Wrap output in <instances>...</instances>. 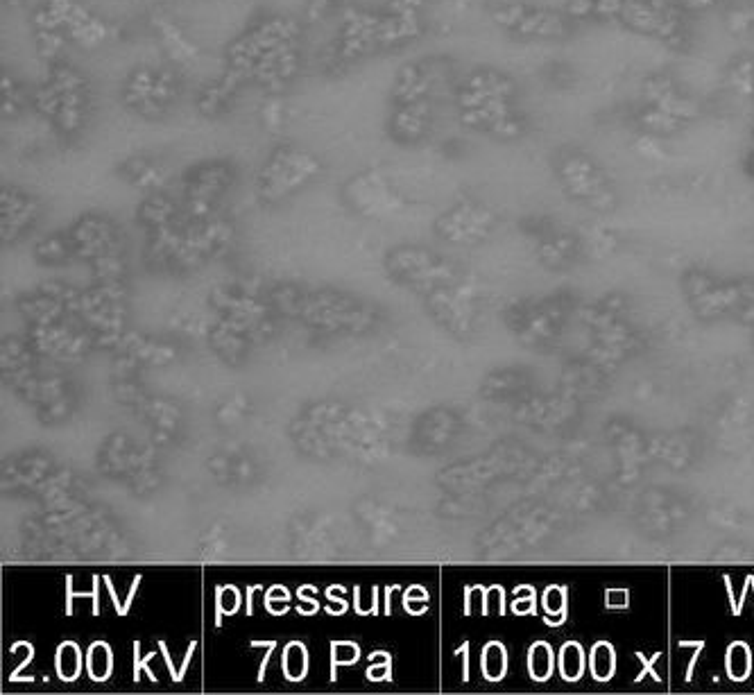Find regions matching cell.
<instances>
[{
    "label": "cell",
    "instance_id": "6da1fadb",
    "mask_svg": "<svg viewBox=\"0 0 754 695\" xmlns=\"http://www.w3.org/2000/svg\"><path fill=\"white\" fill-rule=\"evenodd\" d=\"M299 39H302V25L293 16H265L229 41L222 53V71L241 84H247L252 80L254 64L263 55L288 44H297Z\"/></svg>",
    "mask_w": 754,
    "mask_h": 695
},
{
    "label": "cell",
    "instance_id": "7a4b0ae2",
    "mask_svg": "<svg viewBox=\"0 0 754 695\" xmlns=\"http://www.w3.org/2000/svg\"><path fill=\"white\" fill-rule=\"evenodd\" d=\"M46 71L59 89V96H62L59 111L53 120L55 132L64 141L80 139L91 114V91L87 77H84L80 68L68 62L66 57L46 66Z\"/></svg>",
    "mask_w": 754,
    "mask_h": 695
},
{
    "label": "cell",
    "instance_id": "3957f363",
    "mask_svg": "<svg viewBox=\"0 0 754 695\" xmlns=\"http://www.w3.org/2000/svg\"><path fill=\"white\" fill-rule=\"evenodd\" d=\"M381 53L379 48V10L351 7L340 21L336 41L331 46V66L349 68L361 59Z\"/></svg>",
    "mask_w": 754,
    "mask_h": 695
},
{
    "label": "cell",
    "instance_id": "277c9868",
    "mask_svg": "<svg viewBox=\"0 0 754 695\" xmlns=\"http://www.w3.org/2000/svg\"><path fill=\"white\" fill-rule=\"evenodd\" d=\"M44 5L75 46L93 50L111 37V25L82 0H44Z\"/></svg>",
    "mask_w": 754,
    "mask_h": 695
},
{
    "label": "cell",
    "instance_id": "5b68a950",
    "mask_svg": "<svg viewBox=\"0 0 754 695\" xmlns=\"http://www.w3.org/2000/svg\"><path fill=\"white\" fill-rule=\"evenodd\" d=\"M320 173V161L311 152L293 143H281L270 152L261 168V184L265 191H286L308 182Z\"/></svg>",
    "mask_w": 754,
    "mask_h": 695
},
{
    "label": "cell",
    "instance_id": "8992f818",
    "mask_svg": "<svg viewBox=\"0 0 754 695\" xmlns=\"http://www.w3.org/2000/svg\"><path fill=\"white\" fill-rule=\"evenodd\" d=\"M118 100L125 111L143 120H161L164 114L157 105V68L139 66L127 73Z\"/></svg>",
    "mask_w": 754,
    "mask_h": 695
},
{
    "label": "cell",
    "instance_id": "52a82bcc",
    "mask_svg": "<svg viewBox=\"0 0 754 695\" xmlns=\"http://www.w3.org/2000/svg\"><path fill=\"white\" fill-rule=\"evenodd\" d=\"M431 123V105L428 100L399 102L390 105L388 118H385V132L399 145H413L424 139Z\"/></svg>",
    "mask_w": 754,
    "mask_h": 695
},
{
    "label": "cell",
    "instance_id": "ba28073f",
    "mask_svg": "<svg viewBox=\"0 0 754 695\" xmlns=\"http://www.w3.org/2000/svg\"><path fill=\"white\" fill-rule=\"evenodd\" d=\"M30 34L34 50L46 66L66 57V46L71 41H68L62 25L55 21V16L48 12L44 0H39L30 14Z\"/></svg>",
    "mask_w": 754,
    "mask_h": 695
},
{
    "label": "cell",
    "instance_id": "9c48e42d",
    "mask_svg": "<svg viewBox=\"0 0 754 695\" xmlns=\"http://www.w3.org/2000/svg\"><path fill=\"white\" fill-rule=\"evenodd\" d=\"M150 28L152 34L159 39L161 48L166 50V55L173 59L177 64H188L195 62L200 57V46L195 44L193 39L186 37V32L179 28V25L170 19L168 14L157 12L150 16Z\"/></svg>",
    "mask_w": 754,
    "mask_h": 695
},
{
    "label": "cell",
    "instance_id": "30bf717a",
    "mask_svg": "<svg viewBox=\"0 0 754 695\" xmlns=\"http://www.w3.org/2000/svg\"><path fill=\"white\" fill-rule=\"evenodd\" d=\"M241 87H243L241 82L222 71L218 77L207 80L200 89H197L195 111L202 118H209V120L220 118L229 109L231 100H234L238 91H241Z\"/></svg>",
    "mask_w": 754,
    "mask_h": 695
},
{
    "label": "cell",
    "instance_id": "8fae6325",
    "mask_svg": "<svg viewBox=\"0 0 754 695\" xmlns=\"http://www.w3.org/2000/svg\"><path fill=\"white\" fill-rule=\"evenodd\" d=\"M424 34L422 16H399L379 10V48L392 50L408 46L410 41L419 39Z\"/></svg>",
    "mask_w": 754,
    "mask_h": 695
},
{
    "label": "cell",
    "instance_id": "7c38bea8",
    "mask_svg": "<svg viewBox=\"0 0 754 695\" xmlns=\"http://www.w3.org/2000/svg\"><path fill=\"white\" fill-rule=\"evenodd\" d=\"M428 89H431V80H428V73L424 71L422 64H401L390 84V105L428 100Z\"/></svg>",
    "mask_w": 754,
    "mask_h": 695
},
{
    "label": "cell",
    "instance_id": "4fadbf2b",
    "mask_svg": "<svg viewBox=\"0 0 754 695\" xmlns=\"http://www.w3.org/2000/svg\"><path fill=\"white\" fill-rule=\"evenodd\" d=\"M0 77H3L0 80V111H3L5 120H16L30 107V96L12 71L3 68Z\"/></svg>",
    "mask_w": 754,
    "mask_h": 695
},
{
    "label": "cell",
    "instance_id": "5bb4252c",
    "mask_svg": "<svg viewBox=\"0 0 754 695\" xmlns=\"http://www.w3.org/2000/svg\"><path fill=\"white\" fill-rule=\"evenodd\" d=\"M589 673L596 682H610L616 673V652L610 641H596L589 650Z\"/></svg>",
    "mask_w": 754,
    "mask_h": 695
},
{
    "label": "cell",
    "instance_id": "9a60e30c",
    "mask_svg": "<svg viewBox=\"0 0 754 695\" xmlns=\"http://www.w3.org/2000/svg\"><path fill=\"white\" fill-rule=\"evenodd\" d=\"M57 677L62 682H75L82 673V648L75 641H64L55 652Z\"/></svg>",
    "mask_w": 754,
    "mask_h": 695
},
{
    "label": "cell",
    "instance_id": "2e32d148",
    "mask_svg": "<svg viewBox=\"0 0 754 695\" xmlns=\"http://www.w3.org/2000/svg\"><path fill=\"white\" fill-rule=\"evenodd\" d=\"M59 100H62V96H59V89L55 87V82L46 75V80L30 93V109L37 116L46 118V120H50V123H53L57 111H59Z\"/></svg>",
    "mask_w": 754,
    "mask_h": 695
},
{
    "label": "cell",
    "instance_id": "e0dca14e",
    "mask_svg": "<svg viewBox=\"0 0 754 695\" xmlns=\"http://www.w3.org/2000/svg\"><path fill=\"white\" fill-rule=\"evenodd\" d=\"M281 673L288 682H302L308 673V650L302 641L286 643L281 652Z\"/></svg>",
    "mask_w": 754,
    "mask_h": 695
},
{
    "label": "cell",
    "instance_id": "ac0fdd59",
    "mask_svg": "<svg viewBox=\"0 0 754 695\" xmlns=\"http://www.w3.org/2000/svg\"><path fill=\"white\" fill-rule=\"evenodd\" d=\"M114 671V652L105 641H93L87 650V673L93 682H107Z\"/></svg>",
    "mask_w": 754,
    "mask_h": 695
},
{
    "label": "cell",
    "instance_id": "d6986e66",
    "mask_svg": "<svg viewBox=\"0 0 754 695\" xmlns=\"http://www.w3.org/2000/svg\"><path fill=\"white\" fill-rule=\"evenodd\" d=\"M481 671L487 682H501L508 673V652L501 641L485 643L481 655Z\"/></svg>",
    "mask_w": 754,
    "mask_h": 695
},
{
    "label": "cell",
    "instance_id": "ffe728a7",
    "mask_svg": "<svg viewBox=\"0 0 754 695\" xmlns=\"http://www.w3.org/2000/svg\"><path fill=\"white\" fill-rule=\"evenodd\" d=\"M555 671V652L546 641H537L528 650V673L535 682L551 680Z\"/></svg>",
    "mask_w": 754,
    "mask_h": 695
},
{
    "label": "cell",
    "instance_id": "44dd1931",
    "mask_svg": "<svg viewBox=\"0 0 754 695\" xmlns=\"http://www.w3.org/2000/svg\"><path fill=\"white\" fill-rule=\"evenodd\" d=\"M725 668L727 677L734 682H745L752 671V650L745 641L730 643L725 655Z\"/></svg>",
    "mask_w": 754,
    "mask_h": 695
},
{
    "label": "cell",
    "instance_id": "7402d4cb",
    "mask_svg": "<svg viewBox=\"0 0 754 695\" xmlns=\"http://www.w3.org/2000/svg\"><path fill=\"white\" fill-rule=\"evenodd\" d=\"M121 173L125 177H130L132 182H159L161 177V168L157 159L148 157V154H134V157L125 159L121 163Z\"/></svg>",
    "mask_w": 754,
    "mask_h": 695
},
{
    "label": "cell",
    "instance_id": "603a6c76",
    "mask_svg": "<svg viewBox=\"0 0 754 695\" xmlns=\"http://www.w3.org/2000/svg\"><path fill=\"white\" fill-rule=\"evenodd\" d=\"M585 650L578 641H567L560 648V675L567 682H578L585 675Z\"/></svg>",
    "mask_w": 754,
    "mask_h": 695
},
{
    "label": "cell",
    "instance_id": "cb8c5ba5",
    "mask_svg": "<svg viewBox=\"0 0 754 695\" xmlns=\"http://www.w3.org/2000/svg\"><path fill=\"white\" fill-rule=\"evenodd\" d=\"M331 682L338 680L340 666H354L361 659V648L354 641H331Z\"/></svg>",
    "mask_w": 754,
    "mask_h": 695
},
{
    "label": "cell",
    "instance_id": "d4e9b609",
    "mask_svg": "<svg viewBox=\"0 0 754 695\" xmlns=\"http://www.w3.org/2000/svg\"><path fill=\"white\" fill-rule=\"evenodd\" d=\"M261 123L270 132H279L286 125V102L281 93H270V98L263 102Z\"/></svg>",
    "mask_w": 754,
    "mask_h": 695
},
{
    "label": "cell",
    "instance_id": "484cf974",
    "mask_svg": "<svg viewBox=\"0 0 754 695\" xmlns=\"http://www.w3.org/2000/svg\"><path fill=\"white\" fill-rule=\"evenodd\" d=\"M64 585H66V616H73V600L77 596L82 598H91L93 600V616H100V576H93V589L91 594H75L73 589V576H64Z\"/></svg>",
    "mask_w": 754,
    "mask_h": 695
},
{
    "label": "cell",
    "instance_id": "4316f807",
    "mask_svg": "<svg viewBox=\"0 0 754 695\" xmlns=\"http://www.w3.org/2000/svg\"><path fill=\"white\" fill-rule=\"evenodd\" d=\"M510 609L517 616H528L537 612V591L530 585H519L514 587V600Z\"/></svg>",
    "mask_w": 754,
    "mask_h": 695
},
{
    "label": "cell",
    "instance_id": "83f0119b",
    "mask_svg": "<svg viewBox=\"0 0 754 695\" xmlns=\"http://www.w3.org/2000/svg\"><path fill=\"white\" fill-rule=\"evenodd\" d=\"M569 589L560 585H548L544 589V612L546 614H567L569 612Z\"/></svg>",
    "mask_w": 754,
    "mask_h": 695
},
{
    "label": "cell",
    "instance_id": "f1b7e54d",
    "mask_svg": "<svg viewBox=\"0 0 754 695\" xmlns=\"http://www.w3.org/2000/svg\"><path fill=\"white\" fill-rule=\"evenodd\" d=\"M426 0H385L381 10L399 16H422Z\"/></svg>",
    "mask_w": 754,
    "mask_h": 695
},
{
    "label": "cell",
    "instance_id": "f546056e",
    "mask_svg": "<svg viewBox=\"0 0 754 695\" xmlns=\"http://www.w3.org/2000/svg\"><path fill=\"white\" fill-rule=\"evenodd\" d=\"M154 655H157V650H152V652H148V655H145V657H141V641H139V639L134 641V682H139V680H141V673H143V671L148 673V677H150V680H152L154 684L159 682V677L154 675V671L150 668V662L154 659Z\"/></svg>",
    "mask_w": 754,
    "mask_h": 695
},
{
    "label": "cell",
    "instance_id": "4dcf8cb0",
    "mask_svg": "<svg viewBox=\"0 0 754 695\" xmlns=\"http://www.w3.org/2000/svg\"><path fill=\"white\" fill-rule=\"evenodd\" d=\"M216 594L220 596L222 609H225L227 616L236 614L238 607H241V603H243L241 591H238V587H234V585H216Z\"/></svg>",
    "mask_w": 754,
    "mask_h": 695
},
{
    "label": "cell",
    "instance_id": "1f68e13d",
    "mask_svg": "<svg viewBox=\"0 0 754 695\" xmlns=\"http://www.w3.org/2000/svg\"><path fill=\"white\" fill-rule=\"evenodd\" d=\"M634 655H637L639 662H641V664H644V668H641V673H639L637 677H634V682H637V684H639L641 680H644V675H646V673L653 675V680H655V682H662V675H659V673L655 671V668H653V666H655V664L659 662V659H662V652H655V655H653V657H650V659H646V657H644V652H641V650L634 652Z\"/></svg>",
    "mask_w": 754,
    "mask_h": 695
},
{
    "label": "cell",
    "instance_id": "d6a6232c",
    "mask_svg": "<svg viewBox=\"0 0 754 695\" xmlns=\"http://www.w3.org/2000/svg\"><path fill=\"white\" fill-rule=\"evenodd\" d=\"M605 607L607 609H628L630 607V591L628 589H607L605 591Z\"/></svg>",
    "mask_w": 754,
    "mask_h": 695
},
{
    "label": "cell",
    "instance_id": "836d02e7",
    "mask_svg": "<svg viewBox=\"0 0 754 695\" xmlns=\"http://www.w3.org/2000/svg\"><path fill=\"white\" fill-rule=\"evenodd\" d=\"M365 677L370 682H392V657L383 659L381 666H370V668H367Z\"/></svg>",
    "mask_w": 754,
    "mask_h": 695
},
{
    "label": "cell",
    "instance_id": "e575fe53",
    "mask_svg": "<svg viewBox=\"0 0 754 695\" xmlns=\"http://www.w3.org/2000/svg\"><path fill=\"white\" fill-rule=\"evenodd\" d=\"M297 598H299V603H304V607H302V605H297V614H302V616H313V614L317 612V609H320V603H317L315 598L304 596V591H299V589H297Z\"/></svg>",
    "mask_w": 754,
    "mask_h": 695
},
{
    "label": "cell",
    "instance_id": "d590c367",
    "mask_svg": "<svg viewBox=\"0 0 754 695\" xmlns=\"http://www.w3.org/2000/svg\"><path fill=\"white\" fill-rule=\"evenodd\" d=\"M413 600H424V603H428V591H426L422 585L408 587V589L404 591V605L413 603Z\"/></svg>",
    "mask_w": 754,
    "mask_h": 695
},
{
    "label": "cell",
    "instance_id": "8d00e7d4",
    "mask_svg": "<svg viewBox=\"0 0 754 695\" xmlns=\"http://www.w3.org/2000/svg\"><path fill=\"white\" fill-rule=\"evenodd\" d=\"M333 594H336V591H333V589L329 587V589H327V598L331 600V603H338V616H342V614H345V612H347L349 603H347V600H345V598H340V596H333ZM327 614L336 616V609H333V607H327Z\"/></svg>",
    "mask_w": 754,
    "mask_h": 695
},
{
    "label": "cell",
    "instance_id": "74e56055",
    "mask_svg": "<svg viewBox=\"0 0 754 695\" xmlns=\"http://www.w3.org/2000/svg\"><path fill=\"white\" fill-rule=\"evenodd\" d=\"M25 646H28V657H25V659H23V662L19 664V668H14V673H10V682H19L21 671H25V668H28V666H30V662H32V659H34V646H32V643L25 641Z\"/></svg>",
    "mask_w": 754,
    "mask_h": 695
},
{
    "label": "cell",
    "instance_id": "f35d334b",
    "mask_svg": "<svg viewBox=\"0 0 754 695\" xmlns=\"http://www.w3.org/2000/svg\"><path fill=\"white\" fill-rule=\"evenodd\" d=\"M159 650H161V655H164V659H166V666H168L170 677H173V682L179 684V671L175 668L173 659H170V650H168V646H166V641H159Z\"/></svg>",
    "mask_w": 754,
    "mask_h": 695
},
{
    "label": "cell",
    "instance_id": "ab89813d",
    "mask_svg": "<svg viewBox=\"0 0 754 695\" xmlns=\"http://www.w3.org/2000/svg\"><path fill=\"white\" fill-rule=\"evenodd\" d=\"M456 655H462V680L469 682V641L462 643Z\"/></svg>",
    "mask_w": 754,
    "mask_h": 695
},
{
    "label": "cell",
    "instance_id": "60d3db41",
    "mask_svg": "<svg viewBox=\"0 0 754 695\" xmlns=\"http://www.w3.org/2000/svg\"><path fill=\"white\" fill-rule=\"evenodd\" d=\"M195 648H197V641L193 639L191 643H188V650H186L184 664H182V668H179V682H184V675H186V671H188V666H191V659H193V652H195Z\"/></svg>",
    "mask_w": 754,
    "mask_h": 695
},
{
    "label": "cell",
    "instance_id": "b9f144b4",
    "mask_svg": "<svg viewBox=\"0 0 754 695\" xmlns=\"http://www.w3.org/2000/svg\"><path fill=\"white\" fill-rule=\"evenodd\" d=\"M141 578H143V576H136V578L132 580V587H130V596H127V600H125V603H123V616L130 614V607H132V603H134V596H136V591H139Z\"/></svg>",
    "mask_w": 754,
    "mask_h": 695
},
{
    "label": "cell",
    "instance_id": "7bdbcfd3",
    "mask_svg": "<svg viewBox=\"0 0 754 695\" xmlns=\"http://www.w3.org/2000/svg\"><path fill=\"white\" fill-rule=\"evenodd\" d=\"M274 648H277V641H270L268 652H265L263 662H261V666H259V675H256V680H259V682L265 680V671H268V664H270V657H272V650H274Z\"/></svg>",
    "mask_w": 754,
    "mask_h": 695
},
{
    "label": "cell",
    "instance_id": "ee69618b",
    "mask_svg": "<svg viewBox=\"0 0 754 695\" xmlns=\"http://www.w3.org/2000/svg\"><path fill=\"white\" fill-rule=\"evenodd\" d=\"M256 591H263V587L261 585H250V587H247V591H245V603H247L245 614L247 616L254 614V594H256Z\"/></svg>",
    "mask_w": 754,
    "mask_h": 695
},
{
    "label": "cell",
    "instance_id": "f6af8a7d",
    "mask_svg": "<svg viewBox=\"0 0 754 695\" xmlns=\"http://www.w3.org/2000/svg\"><path fill=\"white\" fill-rule=\"evenodd\" d=\"M102 580H105V585H107V589H109V596H111V600H114V607H116L118 616H123V605H121V600H118V596H116L114 585H111V578H109V576H102Z\"/></svg>",
    "mask_w": 754,
    "mask_h": 695
},
{
    "label": "cell",
    "instance_id": "bcb514c9",
    "mask_svg": "<svg viewBox=\"0 0 754 695\" xmlns=\"http://www.w3.org/2000/svg\"><path fill=\"white\" fill-rule=\"evenodd\" d=\"M399 589H401L399 585L385 587V616H390V614H392V596H390V594H394V591H399Z\"/></svg>",
    "mask_w": 754,
    "mask_h": 695
},
{
    "label": "cell",
    "instance_id": "7dc6e473",
    "mask_svg": "<svg viewBox=\"0 0 754 695\" xmlns=\"http://www.w3.org/2000/svg\"><path fill=\"white\" fill-rule=\"evenodd\" d=\"M379 614V587H372V616Z\"/></svg>",
    "mask_w": 754,
    "mask_h": 695
},
{
    "label": "cell",
    "instance_id": "c3c4849f",
    "mask_svg": "<svg viewBox=\"0 0 754 695\" xmlns=\"http://www.w3.org/2000/svg\"><path fill=\"white\" fill-rule=\"evenodd\" d=\"M317 3H320V5L324 7V10H331V7H333V5H338L340 0H317Z\"/></svg>",
    "mask_w": 754,
    "mask_h": 695
}]
</instances>
